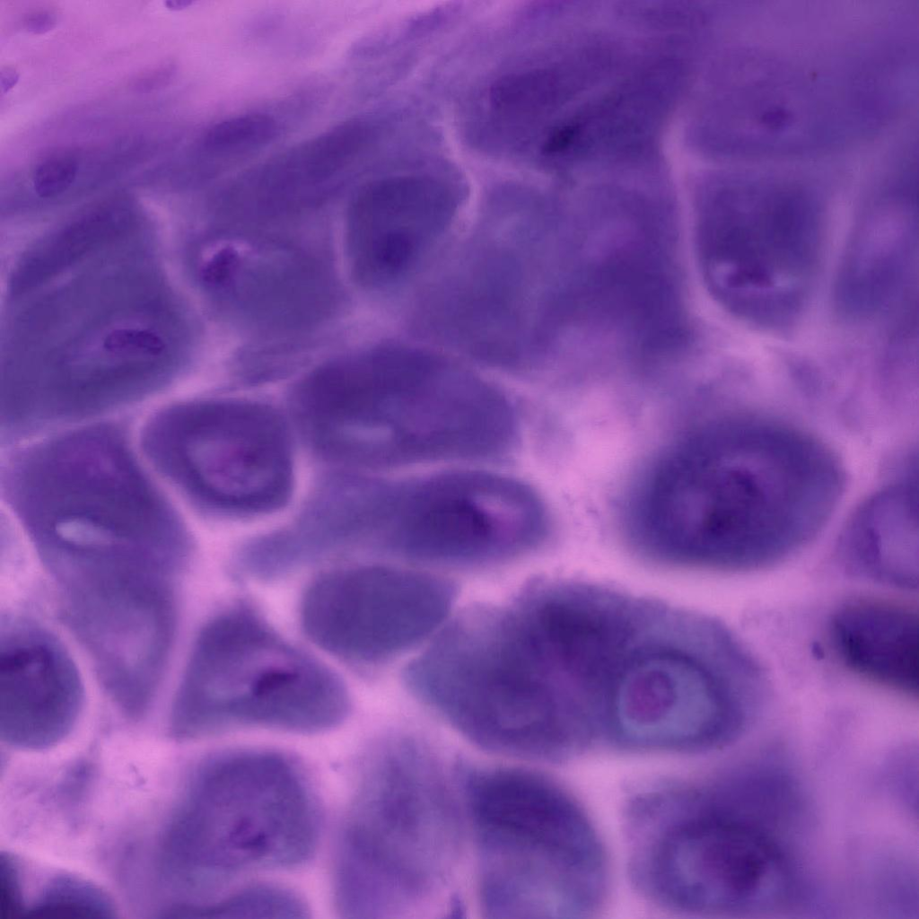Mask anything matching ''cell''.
Listing matches in <instances>:
<instances>
[{
    "mask_svg": "<svg viewBox=\"0 0 919 919\" xmlns=\"http://www.w3.org/2000/svg\"><path fill=\"white\" fill-rule=\"evenodd\" d=\"M843 482L837 459L803 431L756 416L711 419L663 446L630 481L621 541L661 570L769 568L817 536Z\"/></svg>",
    "mask_w": 919,
    "mask_h": 919,
    "instance_id": "1",
    "label": "cell"
},
{
    "mask_svg": "<svg viewBox=\"0 0 919 919\" xmlns=\"http://www.w3.org/2000/svg\"><path fill=\"white\" fill-rule=\"evenodd\" d=\"M1 486L48 570L127 564L179 573L191 555L184 522L119 425L85 426L15 451Z\"/></svg>",
    "mask_w": 919,
    "mask_h": 919,
    "instance_id": "2",
    "label": "cell"
},
{
    "mask_svg": "<svg viewBox=\"0 0 919 919\" xmlns=\"http://www.w3.org/2000/svg\"><path fill=\"white\" fill-rule=\"evenodd\" d=\"M629 881L644 902L687 917L776 912L801 892L774 829L709 776L635 785L622 807Z\"/></svg>",
    "mask_w": 919,
    "mask_h": 919,
    "instance_id": "3",
    "label": "cell"
},
{
    "mask_svg": "<svg viewBox=\"0 0 919 919\" xmlns=\"http://www.w3.org/2000/svg\"><path fill=\"white\" fill-rule=\"evenodd\" d=\"M318 835L311 789L288 757L265 750L209 757L189 775L159 831L153 877L167 898L163 910L183 916L195 897L233 877L300 866Z\"/></svg>",
    "mask_w": 919,
    "mask_h": 919,
    "instance_id": "4",
    "label": "cell"
},
{
    "mask_svg": "<svg viewBox=\"0 0 919 919\" xmlns=\"http://www.w3.org/2000/svg\"><path fill=\"white\" fill-rule=\"evenodd\" d=\"M750 30L728 64L724 141L751 162L833 157L846 148L860 109L845 43L813 10L750 8Z\"/></svg>",
    "mask_w": 919,
    "mask_h": 919,
    "instance_id": "5",
    "label": "cell"
},
{
    "mask_svg": "<svg viewBox=\"0 0 919 919\" xmlns=\"http://www.w3.org/2000/svg\"><path fill=\"white\" fill-rule=\"evenodd\" d=\"M418 739L386 740L366 763L349 805L334 865L344 918L415 912L447 883L460 845L443 771Z\"/></svg>",
    "mask_w": 919,
    "mask_h": 919,
    "instance_id": "6",
    "label": "cell"
},
{
    "mask_svg": "<svg viewBox=\"0 0 919 919\" xmlns=\"http://www.w3.org/2000/svg\"><path fill=\"white\" fill-rule=\"evenodd\" d=\"M293 407L318 450L366 467L451 460L473 419L468 389L442 359L394 346L320 366Z\"/></svg>",
    "mask_w": 919,
    "mask_h": 919,
    "instance_id": "7",
    "label": "cell"
},
{
    "mask_svg": "<svg viewBox=\"0 0 919 919\" xmlns=\"http://www.w3.org/2000/svg\"><path fill=\"white\" fill-rule=\"evenodd\" d=\"M792 169L729 171L698 212L699 256L709 284L731 310L763 324H783L797 313L819 262L820 181Z\"/></svg>",
    "mask_w": 919,
    "mask_h": 919,
    "instance_id": "8",
    "label": "cell"
},
{
    "mask_svg": "<svg viewBox=\"0 0 919 919\" xmlns=\"http://www.w3.org/2000/svg\"><path fill=\"white\" fill-rule=\"evenodd\" d=\"M349 709L347 690L331 670L238 604L199 632L169 733L178 741L248 727L314 733L339 725Z\"/></svg>",
    "mask_w": 919,
    "mask_h": 919,
    "instance_id": "9",
    "label": "cell"
},
{
    "mask_svg": "<svg viewBox=\"0 0 919 919\" xmlns=\"http://www.w3.org/2000/svg\"><path fill=\"white\" fill-rule=\"evenodd\" d=\"M551 531L547 506L528 485L451 471L392 483L382 549L411 566L483 569L537 552Z\"/></svg>",
    "mask_w": 919,
    "mask_h": 919,
    "instance_id": "10",
    "label": "cell"
},
{
    "mask_svg": "<svg viewBox=\"0 0 919 919\" xmlns=\"http://www.w3.org/2000/svg\"><path fill=\"white\" fill-rule=\"evenodd\" d=\"M141 442L154 468L198 504L262 512L290 495L288 435L264 405L238 399L173 404L149 418Z\"/></svg>",
    "mask_w": 919,
    "mask_h": 919,
    "instance_id": "11",
    "label": "cell"
},
{
    "mask_svg": "<svg viewBox=\"0 0 919 919\" xmlns=\"http://www.w3.org/2000/svg\"><path fill=\"white\" fill-rule=\"evenodd\" d=\"M458 587L443 575L368 565L315 579L301 602L305 635L347 662L383 665L414 649L446 619Z\"/></svg>",
    "mask_w": 919,
    "mask_h": 919,
    "instance_id": "12",
    "label": "cell"
},
{
    "mask_svg": "<svg viewBox=\"0 0 919 919\" xmlns=\"http://www.w3.org/2000/svg\"><path fill=\"white\" fill-rule=\"evenodd\" d=\"M171 578L135 569H102L59 585L65 617L93 661L116 705L131 719L148 709L176 627Z\"/></svg>",
    "mask_w": 919,
    "mask_h": 919,
    "instance_id": "13",
    "label": "cell"
},
{
    "mask_svg": "<svg viewBox=\"0 0 919 919\" xmlns=\"http://www.w3.org/2000/svg\"><path fill=\"white\" fill-rule=\"evenodd\" d=\"M475 838L478 897L495 914L577 919L606 907L611 864L594 823Z\"/></svg>",
    "mask_w": 919,
    "mask_h": 919,
    "instance_id": "14",
    "label": "cell"
},
{
    "mask_svg": "<svg viewBox=\"0 0 919 919\" xmlns=\"http://www.w3.org/2000/svg\"><path fill=\"white\" fill-rule=\"evenodd\" d=\"M456 205L451 187L428 171H398L365 183L346 219L355 277L381 286L410 271L445 231Z\"/></svg>",
    "mask_w": 919,
    "mask_h": 919,
    "instance_id": "15",
    "label": "cell"
},
{
    "mask_svg": "<svg viewBox=\"0 0 919 919\" xmlns=\"http://www.w3.org/2000/svg\"><path fill=\"white\" fill-rule=\"evenodd\" d=\"M83 704L78 670L47 630L24 620L2 629L1 740L18 751L39 753L64 742Z\"/></svg>",
    "mask_w": 919,
    "mask_h": 919,
    "instance_id": "16",
    "label": "cell"
},
{
    "mask_svg": "<svg viewBox=\"0 0 919 919\" xmlns=\"http://www.w3.org/2000/svg\"><path fill=\"white\" fill-rule=\"evenodd\" d=\"M201 277L241 318L267 329L310 327L328 312L334 300L326 270L284 245L223 246L204 265Z\"/></svg>",
    "mask_w": 919,
    "mask_h": 919,
    "instance_id": "17",
    "label": "cell"
},
{
    "mask_svg": "<svg viewBox=\"0 0 919 919\" xmlns=\"http://www.w3.org/2000/svg\"><path fill=\"white\" fill-rule=\"evenodd\" d=\"M829 643L855 676L909 698L918 696V614L894 600L857 597L832 613Z\"/></svg>",
    "mask_w": 919,
    "mask_h": 919,
    "instance_id": "18",
    "label": "cell"
},
{
    "mask_svg": "<svg viewBox=\"0 0 919 919\" xmlns=\"http://www.w3.org/2000/svg\"><path fill=\"white\" fill-rule=\"evenodd\" d=\"M917 486L909 477L885 487L856 512L839 547L847 575L903 590L917 588Z\"/></svg>",
    "mask_w": 919,
    "mask_h": 919,
    "instance_id": "19",
    "label": "cell"
},
{
    "mask_svg": "<svg viewBox=\"0 0 919 919\" xmlns=\"http://www.w3.org/2000/svg\"><path fill=\"white\" fill-rule=\"evenodd\" d=\"M882 187L856 236L841 281V298L851 313L870 314L889 304L910 267L915 193Z\"/></svg>",
    "mask_w": 919,
    "mask_h": 919,
    "instance_id": "20",
    "label": "cell"
},
{
    "mask_svg": "<svg viewBox=\"0 0 919 919\" xmlns=\"http://www.w3.org/2000/svg\"><path fill=\"white\" fill-rule=\"evenodd\" d=\"M570 70L554 66L513 67L499 74L486 92L494 123L526 129L552 114L574 92Z\"/></svg>",
    "mask_w": 919,
    "mask_h": 919,
    "instance_id": "21",
    "label": "cell"
},
{
    "mask_svg": "<svg viewBox=\"0 0 919 919\" xmlns=\"http://www.w3.org/2000/svg\"><path fill=\"white\" fill-rule=\"evenodd\" d=\"M20 913L40 917H113L117 908L98 883L66 869H52Z\"/></svg>",
    "mask_w": 919,
    "mask_h": 919,
    "instance_id": "22",
    "label": "cell"
},
{
    "mask_svg": "<svg viewBox=\"0 0 919 919\" xmlns=\"http://www.w3.org/2000/svg\"><path fill=\"white\" fill-rule=\"evenodd\" d=\"M303 901L283 887L257 884L207 902L189 918L206 919H298L307 916Z\"/></svg>",
    "mask_w": 919,
    "mask_h": 919,
    "instance_id": "23",
    "label": "cell"
},
{
    "mask_svg": "<svg viewBox=\"0 0 919 919\" xmlns=\"http://www.w3.org/2000/svg\"><path fill=\"white\" fill-rule=\"evenodd\" d=\"M281 130L280 122L268 113L234 115L211 125L203 135L202 146L215 157L235 158L267 145Z\"/></svg>",
    "mask_w": 919,
    "mask_h": 919,
    "instance_id": "24",
    "label": "cell"
},
{
    "mask_svg": "<svg viewBox=\"0 0 919 919\" xmlns=\"http://www.w3.org/2000/svg\"><path fill=\"white\" fill-rule=\"evenodd\" d=\"M76 160L68 154H53L40 161L32 172L35 192L41 197H53L64 193L75 180Z\"/></svg>",
    "mask_w": 919,
    "mask_h": 919,
    "instance_id": "25",
    "label": "cell"
},
{
    "mask_svg": "<svg viewBox=\"0 0 919 919\" xmlns=\"http://www.w3.org/2000/svg\"><path fill=\"white\" fill-rule=\"evenodd\" d=\"M103 347L109 354L117 356L158 357L163 354L165 344L160 336L152 331L119 328L105 337Z\"/></svg>",
    "mask_w": 919,
    "mask_h": 919,
    "instance_id": "26",
    "label": "cell"
},
{
    "mask_svg": "<svg viewBox=\"0 0 919 919\" xmlns=\"http://www.w3.org/2000/svg\"><path fill=\"white\" fill-rule=\"evenodd\" d=\"M172 64L165 63L140 74L132 83L136 92H150L163 88L174 75Z\"/></svg>",
    "mask_w": 919,
    "mask_h": 919,
    "instance_id": "27",
    "label": "cell"
},
{
    "mask_svg": "<svg viewBox=\"0 0 919 919\" xmlns=\"http://www.w3.org/2000/svg\"><path fill=\"white\" fill-rule=\"evenodd\" d=\"M57 18L48 10H37L30 13L24 19V29L36 35L45 34L55 28Z\"/></svg>",
    "mask_w": 919,
    "mask_h": 919,
    "instance_id": "28",
    "label": "cell"
},
{
    "mask_svg": "<svg viewBox=\"0 0 919 919\" xmlns=\"http://www.w3.org/2000/svg\"><path fill=\"white\" fill-rule=\"evenodd\" d=\"M18 79L19 74L14 69L11 67L2 69L0 74V88L2 94L8 92L17 83Z\"/></svg>",
    "mask_w": 919,
    "mask_h": 919,
    "instance_id": "29",
    "label": "cell"
},
{
    "mask_svg": "<svg viewBox=\"0 0 919 919\" xmlns=\"http://www.w3.org/2000/svg\"><path fill=\"white\" fill-rule=\"evenodd\" d=\"M189 3L186 1H166L164 4L167 8L171 10H179L185 6H188Z\"/></svg>",
    "mask_w": 919,
    "mask_h": 919,
    "instance_id": "30",
    "label": "cell"
},
{
    "mask_svg": "<svg viewBox=\"0 0 919 919\" xmlns=\"http://www.w3.org/2000/svg\"><path fill=\"white\" fill-rule=\"evenodd\" d=\"M386 487H387V486H386ZM385 493H386V492H385ZM384 499H385V498H384ZM383 505H384V503H383ZM382 511H383V510H382ZM381 516H382V515H381ZM380 526H381V525H380ZM379 530H380V529H379ZM377 538H378V537H377ZM376 542H377V541H376ZM375 548H376V546H375Z\"/></svg>",
    "mask_w": 919,
    "mask_h": 919,
    "instance_id": "31",
    "label": "cell"
}]
</instances>
